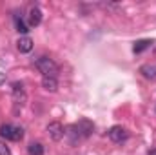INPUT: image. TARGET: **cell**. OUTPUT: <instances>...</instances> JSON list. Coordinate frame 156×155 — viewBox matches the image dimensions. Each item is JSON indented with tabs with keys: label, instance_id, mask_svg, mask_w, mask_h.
Here are the masks:
<instances>
[{
	"label": "cell",
	"instance_id": "9a60e30c",
	"mask_svg": "<svg viewBox=\"0 0 156 155\" xmlns=\"http://www.w3.org/2000/svg\"><path fill=\"white\" fill-rule=\"evenodd\" d=\"M0 155H11V150H9V146H5L2 141H0Z\"/></svg>",
	"mask_w": 156,
	"mask_h": 155
},
{
	"label": "cell",
	"instance_id": "5b68a950",
	"mask_svg": "<svg viewBox=\"0 0 156 155\" xmlns=\"http://www.w3.org/2000/svg\"><path fill=\"white\" fill-rule=\"evenodd\" d=\"M47 133H49V137H51L53 141H60V139L66 135V128H64L58 120H53V122L47 124Z\"/></svg>",
	"mask_w": 156,
	"mask_h": 155
},
{
	"label": "cell",
	"instance_id": "7c38bea8",
	"mask_svg": "<svg viewBox=\"0 0 156 155\" xmlns=\"http://www.w3.org/2000/svg\"><path fill=\"white\" fill-rule=\"evenodd\" d=\"M151 46H153L151 40H138V42L133 46V51H134V53H142V51H145V49L151 47Z\"/></svg>",
	"mask_w": 156,
	"mask_h": 155
},
{
	"label": "cell",
	"instance_id": "52a82bcc",
	"mask_svg": "<svg viewBox=\"0 0 156 155\" xmlns=\"http://www.w3.org/2000/svg\"><path fill=\"white\" fill-rule=\"evenodd\" d=\"M27 22H29V26H33V28L40 26V22H42V11H40V7L35 6V7H31V9H29Z\"/></svg>",
	"mask_w": 156,
	"mask_h": 155
},
{
	"label": "cell",
	"instance_id": "30bf717a",
	"mask_svg": "<svg viewBox=\"0 0 156 155\" xmlns=\"http://www.w3.org/2000/svg\"><path fill=\"white\" fill-rule=\"evenodd\" d=\"M140 73L147 80H156V66H151V64H144L140 68Z\"/></svg>",
	"mask_w": 156,
	"mask_h": 155
},
{
	"label": "cell",
	"instance_id": "ba28073f",
	"mask_svg": "<svg viewBox=\"0 0 156 155\" xmlns=\"http://www.w3.org/2000/svg\"><path fill=\"white\" fill-rule=\"evenodd\" d=\"M16 47H18L20 53H29L33 49V40L29 39L27 35H24V37H20L16 40Z\"/></svg>",
	"mask_w": 156,
	"mask_h": 155
},
{
	"label": "cell",
	"instance_id": "7a4b0ae2",
	"mask_svg": "<svg viewBox=\"0 0 156 155\" xmlns=\"http://www.w3.org/2000/svg\"><path fill=\"white\" fill-rule=\"evenodd\" d=\"M0 137L7 139V141H22L24 139V130L13 124H2L0 126Z\"/></svg>",
	"mask_w": 156,
	"mask_h": 155
},
{
	"label": "cell",
	"instance_id": "277c9868",
	"mask_svg": "<svg viewBox=\"0 0 156 155\" xmlns=\"http://www.w3.org/2000/svg\"><path fill=\"white\" fill-rule=\"evenodd\" d=\"M107 135H109V139L113 141V142H123V141H127V137H129V131L123 128V126H113L109 131H107Z\"/></svg>",
	"mask_w": 156,
	"mask_h": 155
},
{
	"label": "cell",
	"instance_id": "4fadbf2b",
	"mask_svg": "<svg viewBox=\"0 0 156 155\" xmlns=\"http://www.w3.org/2000/svg\"><path fill=\"white\" fill-rule=\"evenodd\" d=\"M27 153L29 155H44V146L40 142H31L27 146Z\"/></svg>",
	"mask_w": 156,
	"mask_h": 155
},
{
	"label": "cell",
	"instance_id": "3957f363",
	"mask_svg": "<svg viewBox=\"0 0 156 155\" xmlns=\"http://www.w3.org/2000/svg\"><path fill=\"white\" fill-rule=\"evenodd\" d=\"M11 93H13V102H15L16 108H18V106L22 108V106L27 102V93H26L22 82H13V84H11Z\"/></svg>",
	"mask_w": 156,
	"mask_h": 155
},
{
	"label": "cell",
	"instance_id": "5bb4252c",
	"mask_svg": "<svg viewBox=\"0 0 156 155\" xmlns=\"http://www.w3.org/2000/svg\"><path fill=\"white\" fill-rule=\"evenodd\" d=\"M15 26H16V31H18V33H22V37L29 31V29H27V26H26V22H24L22 18H18V15H15Z\"/></svg>",
	"mask_w": 156,
	"mask_h": 155
},
{
	"label": "cell",
	"instance_id": "6da1fadb",
	"mask_svg": "<svg viewBox=\"0 0 156 155\" xmlns=\"http://www.w3.org/2000/svg\"><path fill=\"white\" fill-rule=\"evenodd\" d=\"M35 66H37V70H38L44 77H55L56 78V75H58V64L53 59H49V57H40V59H37L35 60Z\"/></svg>",
	"mask_w": 156,
	"mask_h": 155
},
{
	"label": "cell",
	"instance_id": "9c48e42d",
	"mask_svg": "<svg viewBox=\"0 0 156 155\" xmlns=\"http://www.w3.org/2000/svg\"><path fill=\"white\" fill-rule=\"evenodd\" d=\"M42 88H44L45 91L55 93V91L58 89V80H56L55 77H44L42 78Z\"/></svg>",
	"mask_w": 156,
	"mask_h": 155
},
{
	"label": "cell",
	"instance_id": "8fae6325",
	"mask_svg": "<svg viewBox=\"0 0 156 155\" xmlns=\"http://www.w3.org/2000/svg\"><path fill=\"white\" fill-rule=\"evenodd\" d=\"M66 135L71 139V142L75 144L76 141H80L82 139V135H80V131H78V128H76V124H73V126H69V128H66Z\"/></svg>",
	"mask_w": 156,
	"mask_h": 155
},
{
	"label": "cell",
	"instance_id": "8992f818",
	"mask_svg": "<svg viewBox=\"0 0 156 155\" xmlns=\"http://www.w3.org/2000/svg\"><path fill=\"white\" fill-rule=\"evenodd\" d=\"M76 128H78V131H80V135H82V139H87V137L93 133V130H94L93 122H91V120H87V119L78 120V122H76Z\"/></svg>",
	"mask_w": 156,
	"mask_h": 155
},
{
	"label": "cell",
	"instance_id": "2e32d148",
	"mask_svg": "<svg viewBox=\"0 0 156 155\" xmlns=\"http://www.w3.org/2000/svg\"><path fill=\"white\" fill-rule=\"evenodd\" d=\"M149 155H156V150H151V152H149Z\"/></svg>",
	"mask_w": 156,
	"mask_h": 155
}]
</instances>
